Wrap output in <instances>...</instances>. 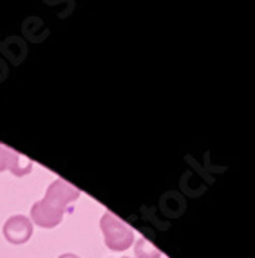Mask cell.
<instances>
[{"instance_id": "8992f818", "label": "cell", "mask_w": 255, "mask_h": 258, "mask_svg": "<svg viewBox=\"0 0 255 258\" xmlns=\"http://www.w3.org/2000/svg\"><path fill=\"white\" fill-rule=\"evenodd\" d=\"M11 155H13V150L4 145H0V172H4L9 168V163H11Z\"/></svg>"}, {"instance_id": "ba28073f", "label": "cell", "mask_w": 255, "mask_h": 258, "mask_svg": "<svg viewBox=\"0 0 255 258\" xmlns=\"http://www.w3.org/2000/svg\"><path fill=\"white\" fill-rule=\"evenodd\" d=\"M136 258H143V256H136Z\"/></svg>"}, {"instance_id": "3957f363", "label": "cell", "mask_w": 255, "mask_h": 258, "mask_svg": "<svg viewBox=\"0 0 255 258\" xmlns=\"http://www.w3.org/2000/svg\"><path fill=\"white\" fill-rule=\"evenodd\" d=\"M33 235V222L26 215H15L6 220L4 237L9 244H24Z\"/></svg>"}, {"instance_id": "5b68a950", "label": "cell", "mask_w": 255, "mask_h": 258, "mask_svg": "<svg viewBox=\"0 0 255 258\" xmlns=\"http://www.w3.org/2000/svg\"><path fill=\"white\" fill-rule=\"evenodd\" d=\"M136 256H143V258H160L161 253L145 238H139L138 244H136Z\"/></svg>"}, {"instance_id": "52a82bcc", "label": "cell", "mask_w": 255, "mask_h": 258, "mask_svg": "<svg viewBox=\"0 0 255 258\" xmlns=\"http://www.w3.org/2000/svg\"><path fill=\"white\" fill-rule=\"evenodd\" d=\"M58 258H78L76 254H71V253H67V254H62V256H58Z\"/></svg>"}, {"instance_id": "6da1fadb", "label": "cell", "mask_w": 255, "mask_h": 258, "mask_svg": "<svg viewBox=\"0 0 255 258\" xmlns=\"http://www.w3.org/2000/svg\"><path fill=\"white\" fill-rule=\"evenodd\" d=\"M80 197V189L65 182L64 179H57L49 184L47 191L42 201L33 204L31 208V222L40 228L51 229L62 222L65 208Z\"/></svg>"}, {"instance_id": "7a4b0ae2", "label": "cell", "mask_w": 255, "mask_h": 258, "mask_svg": "<svg viewBox=\"0 0 255 258\" xmlns=\"http://www.w3.org/2000/svg\"><path fill=\"white\" fill-rule=\"evenodd\" d=\"M99 228L104 233L105 245L113 251H125L134 242V231L121 219L113 213H105L99 220Z\"/></svg>"}, {"instance_id": "277c9868", "label": "cell", "mask_w": 255, "mask_h": 258, "mask_svg": "<svg viewBox=\"0 0 255 258\" xmlns=\"http://www.w3.org/2000/svg\"><path fill=\"white\" fill-rule=\"evenodd\" d=\"M9 172L17 177H24L33 170V163L29 159H26L24 155H20L18 152L13 150V155H11V163H9Z\"/></svg>"}]
</instances>
